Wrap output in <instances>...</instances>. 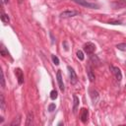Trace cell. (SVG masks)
I'll list each match as a JSON object with an SVG mask.
<instances>
[{
	"label": "cell",
	"instance_id": "d6986e66",
	"mask_svg": "<svg viewBox=\"0 0 126 126\" xmlns=\"http://www.w3.org/2000/svg\"><path fill=\"white\" fill-rule=\"evenodd\" d=\"M1 87L5 88V79H4V73L3 71H1Z\"/></svg>",
	"mask_w": 126,
	"mask_h": 126
},
{
	"label": "cell",
	"instance_id": "5b68a950",
	"mask_svg": "<svg viewBox=\"0 0 126 126\" xmlns=\"http://www.w3.org/2000/svg\"><path fill=\"white\" fill-rule=\"evenodd\" d=\"M67 68H68V71H69L70 82H71V84H72V85H75V84L78 82V77H77V75H76V73H75V71H74V69H73L72 67L68 66Z\"/></svg>",
	"mask_w": 126,
	"mask_h": 126
},
{
	"label": "cell",
	"instance_id": "2e32d148",
	"mask_svg": "<svg viewBox=\"0 0 126 126\" xmlns=\"http://www.w3.org/2000/svg\"><path fill=\"white\" fill-rule=\"evenodd\" d=\"M116 48L122 51H126V43H119L116 45Z\"/></svg>",
	"mask_w": 126,
	"mask_h": 126
},
{
	"label": "cell",
	"instance_id": "ffe728a7",
	"mask_svg": "<svg viewBox=\"0 0 126 126\" xmlns=\"http://www.w3.org/2000/svg\"><path fill=\"white\" fill-rule=\"evenodd\" d=\"M52 61H53V63H54L55 65H59V59H58L57 56L52 55Z\"/></svg>",
	"mask_w": 126,
	"mask_h": 126
},
{
	"label": "cell",
	"instance_id": "7402d4cb",
	"mask_svg": "<svg viewBox=\"0 0 126 126\" xmlns=\"http://www.w3.org/2000/svg\"><path fill=\"white\" fill-rule=\"evenodd\" d=\"M1 55H2V56H6V55H8V53L5 51L4 47H2V48H1Z\"/></svg>",
	"mask_w": 126,
	"mask_h": 126
},
{
	"label": "cell",
	"instance_id": "9a60e30c",
	"mask_svg": "<svg viewBox=\"0 0 126 126\" xmlns=\"http://www.w3.org/2000/svg\"><path fill=\"white\" fill-rule=\"evenodd\" d=\"M20 122H21V118H20V115H19L17 118H15V119L12 121L11 126H18V125L20 124Z\"/></svg>",
	"mask_w": 126,
	"mask_h": 126
},
{
	"label": "cell",
	"instance_id": "5bb4252c",
	"mask_svg": "<svg viewBox=\"0 0 126 126\" xmlns=\"http://www.w3.org/2000/svg\"><path fill=\"white\" fill-rule=\"evenodd\" d=\"M1 21L2 22H4V23H8L9 21H10V19H9V17H8V15L7 14H5V13H1Z\"/></svg>",
	"mask_w": 126,
	"mask_h": 126
},
{
	"label": "cell",
	"instance_id": "7a4b0ae2",
	"mask_svg": "<svg viewBox=\"0 0 126 126\" xmlns=\"http://www.w3.org/2000/svg\"><path fill=\"white\" fill-rule=\"evenodd\" d=\"M79 14H80V12L76 11V10H66V11H63L62 13H60V17L61 18H71V17H75Z\"/></svg>",
	"mask_w": 126,
	"mask_h": 126
},
{
	"label": "cell",
	"instance_id": "44dd1931",
	"mask_svg": "<svg viewBox=\"0 0 126 126\" xmlns=\"http://www.w3.org/2000/svg\"><path fill=\"white\" fill-rule=\"evenodd\" d=\"M55 108H56V106H55L54 103H50V104L48 105V110H49L50 112H52L53 110H55Z\"/></svg>",
	"mask_w": 126,
	"mask_h": 126
},
{
	"label": "cell",
	"instance_id": "d4e9b609",
	"mask_svg": "<svg viewBox=\"0 0 126 126\" xmlns=\"http://www.w3.org/2000/svg\"><path fill=\"white\" fill-rule=\"evenodd\" d=\"M23 1H24V0H19V3H22Z\"/></svg>",
	"mask_w": 126,
	"mask_h": 126
},
{
	"label": "cell",
	"instance_id": "7c38bea8",
	"mask_svg": "<svg viewBox=\"0 0 126 126\" xmlns=\"http://www.w3.org/2000/svg\"><path fill=\"white\" fill-rule=\"evenodd\" d=\"M33 118H34L33 112H29V114L27 116V122H26V125L27 126H29V125H31L33 123Z\"/></svg>",
	"mask_w": 126,
	"mask_h": 126
},
{
	"label": "cell",
	"instance_id": "8fae6325",
	"mask_svg": "<svg viewBox=\"0 0 126 126\" xmlns=\"http://www.w3.org/2000/svg\"><path fill=\"white\" fill-rule=\"evenodd\" d=\"M73 100H74V103H73V111H74V112H76V110H77V106H78V104H79L80 101H79V98H78L76 95H74V96H73Z\"/></svg>",
	"mask_w": 126,
	"mask_h": 126
},
{
	"label": "cell",
	"instance_id": "3957f363",
	"mask_svg": "<svg viewBox=\"0 0 126 126\" xmlns=\"http://www.w3.org/2000/svg\"><path fill=\"white\" fill-rule=\"evenodd\" d=\"M109 69H110V71L112 72V74L114 75L115 79H116L118 82H120V81L122 80V73H121L120 69H119L118 67H114V66H110Z\"/></svg>",
	"mask_w": 126,
	"mask_h": 126
},
{
	"label": "cell",
	"instance_id": "603a6c76",
	"mask_svg": "<svg viewBox=\"0 0 126 126\" xmlns=\"http://www.w3.org/2000/svg\"><path fill=\"white\" fill-rule=\"evenodd\" d=\"M108 24H111V25H121V22H109Z\"/></svg>",
	"mask_w": 126,
	"mask_h": 126
},
{
	"label": "cell",
	"instance_id": "277c9868",
	"mask_svg": "<svg viewBox=\"0 0 126 126\" xmlns=\"http://www.w3.org/2000/svg\"><path fill=\"white\" fill-rule=\"evenodd\" d=\"M111 8L113 9H122L126 7V0H118V1L110 3Z\"/></svg>",
	"mask_w": 126,
	"mask_h": 126
},
{
	"label": "cell",
	"instance_id": "ac0fdd59",
	"mask_svg": "<svg viewBox=\"0 0 126 126\" xmlns=\"http://www.w3.org/2000/svg\"><path fill=\"white\" fill-rule=\"evenodd\" d=\"M76 54H77V57H78L80 60H84V53H83L81 50H78Z\"/></svg>",
	"mask_w": 126,
	"mask_h": 126
},
{
	"label": "cell",
	"instance_id": "8992f818",
	"mask_svg": "<svg viewBox=\"0 0 126 126\" xmlns=\"http://www.w3.org/2000/svg\"><path fill=\"white\" fill-rule=\"evenodd\" d=\"M96 45L93 43V42H87L85 45H84V50L87 54H93L96 50Z\"/></svg>",
	"mask_w": 126,
	"mask_h": 126
},
{
	"label": "cell",
	"instance_id": "4fadbf2b",
	"mask_svg": "<svg viewBox=\"0 0 126 126\" xmlns=\"http://www.w3.org/2000/svg\"><path fill=\"white\" fill-rule=\"evenodd\" d=\"M0 106H1L2 110L5 109V100H4V96L2 94L0 95Z\"/></svg>",
	"mask_w": 126,
	"mask_h": 126
},
{
	"label": "cell",
	"instance_id": "e0dca14e",
	"mask_svg": "<svg viewBox=\"0 0 126 126\" xmlns=\"http://www.w3.org/2000/svg\"><path fill=\"white\" fill-rule=\"evenodd\" d=\"M57 97H58L57 92H56L55 90H52V91L50 92V99H51V100H55V99H57Z\"/></svg>",
	"mask_w": 126,
	"mask_h": 126
},
{
	"label": "cell",
	"instance_id": "9c48e42d",
	"mask_svg": "<svg viewBox=\"0 0 126 126\" xmlns=\"http://www.w3.org/2000/svg\"><path fill=\"white\" fill-rule=\"evenodd\" d=\"M88 117H89V110L87 108H82L81 109V120L82 122H87L88 120Z\"/></svg>",
	"mask_w": 126,
	"mask_h": 126
},
{
	"label": "cell",
	"instance_id": "30bf717a",
	"mask_svg": "<svg viewBox=\"0 0 126 126\" xmlns=\"http://www.w3.org/2000/svg\"><path fill=\"white\" fill-rule=\"evenodd\" d=\"M88 77H89V79H90L91 82H95L96 76H95V74L93 73V70H92V68H91L90 66H88Z\"/></svg>",
	"mask_w": 126,
	"mask_h": 126
},
{
	"label": "cell",
	"instance_id": "cb8c5ba5",
	"mask_svg": "<svg viewBox=\"0 0 126 126\" xmlns=\"http://www.w3.org/2000/svg\"><path fill=\"white\" fill-rule=\"evenodd\" d=\"M8 2V0H3V3H7Z\"/></svg>",
	"mask_w": 126,
	"mask_h": 126
},
{
	"label": "cell",
	"instance_id": "6da1fadb",
	"mask_svg": "<svg viewBox=\"0 0 126 126\" xmlns=\"http://www.w3.org/2000/svg\"><path fill=\"white\" fill-rule=\"evenodd\" d=\"M73 2L81 5V6H84V7H87V8H91V9H98L99 6L95 3H90L88 2L87 0H72Z\"/></svg>",
	"mask_w": 126,
	"mask_h": 126
},
{
	"label": "cell",
	"instance_id": "ba28073f",
	"mask_svg": "<svg viewBox=\"0 0 126 126\" xmlns=\"http://www.w3.org/2000/svg\"><path fill=\"white\" fill-rule=\"evenodd\" d=\"M15 74L17 76V79H18V83L20 85H22L24 83V74H23V71L20 69V68H17L15 69Z\"/></svg>",
	"mask_w": 126,
	"mask_h": 126
},
{
	"label": "cell",
	"instance_id": "52a82bcc",
	"mask_svg": "<svg viewBox=\"0 0 126 126\" xmlns=\"http://www.w3.org/2000/svg\"><path fill=\"white\" fill-rule=\"evenodd\" d=\"M56 79H57V82H58V86H59V89H60L62 92H64L65 88H64V84H63L62 75H61V72H60V70H58V71H57V73H56Z\"/></svg>",
	"mask_w": 126,
	"mask_h": 126
}]
</instances>
